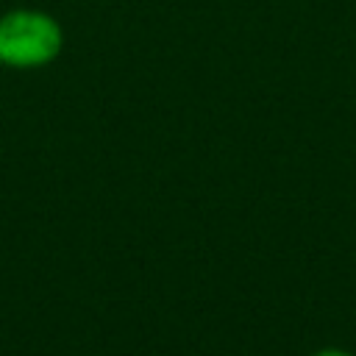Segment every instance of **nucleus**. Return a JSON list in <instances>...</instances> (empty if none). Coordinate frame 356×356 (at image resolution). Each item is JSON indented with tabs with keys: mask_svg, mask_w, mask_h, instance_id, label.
Here are the masks:
<instances>
[{
	"mask_svg": "<svg viewBox=\"0 0 356 356\" xmlns=\"http://www.w3.org/2000/svg\"><path fill=\"white\" fill-rule=\"evenodd\" d=\"M64 28L58 17L36 6H14L0 14V67L42 70L64 53Z\"/></svg>",
	"mask_w": 356,
	"mask_h": 356,
	"instance_id": "obj_1",
	"label": "nucleus"
},
{
	"mask_svg": "<svg viewBox=\"0 0 356 356\" xmlns=\"http://www.w3.org/2000/svg\"><path fill=\"white\" fill-rule=\"evenodd\" d=\"M309 356H353V353L345 350V348H334V345H328V348H320V350H314V353H309Z\"/></svg>",
	"mask_w": 356,
	"mask_h": 356,
	"instance_id": "obj_2",
	"label": "nucleus"
}]
</instances>
